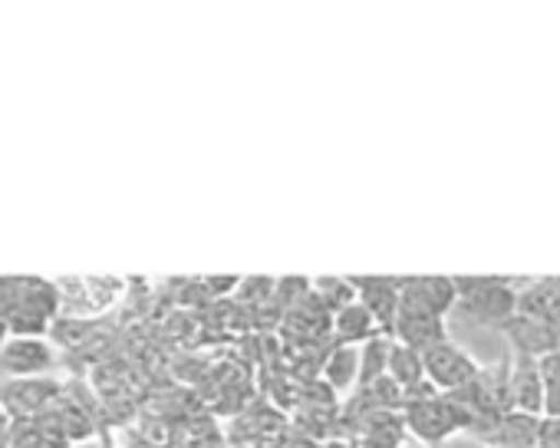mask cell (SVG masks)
Here are the masks:
<instances>
[{
    "instance_id": "cell-1",
    "label": "cell",
    "mask_w": 560,
    "mask_h": 448,
    "mask_svg": "<svg viewBox=\"0 0 560 448\" xmlns=\"http://www.w3.org/2000/svg\"><path fill=\"white\" fill-rule=\"evenodd\" d=\"M60 287L40 278H4L0 281V317L11 337H47L60 314Z\"/></svg>"
},
{
    "instance_id": "cell-2",
    "label": "cell",
    "mask_w": 560,
    "mask_h": 448,
    "mask_svg": "<svg viewBox=\"0 0 560 448\" xmlns=\"http://www.w3.org/2000/svg\"><path fill=\"white\" fill-rule=\"evenodd\" d=\"M508 278H455L458 307L481 327H504L517 314V287Z\"/></svg>"
},
{
    "instance_id": "cell-3",
    "label": "cell",
    "mask_w": 560,
    "mask_h": 448,
    "mask_svg": "<svg viewBox=\"0 0 560 448\" xmlns=\"http://www.w3.org/2000/svg\"><path fill=\"white\" fill-rule=\"evenodd\" d=\"M57 366V350L47 337H8L0 346V373L8 379L50 376Z\"/></svg>"
},
{
    "instance_id": "cell-4",
    "label": "cell",
    "mask_w": 560,
    "mask_h": 448,
    "mask_svg": "<svg viewBox=\"0 0 560 448\" xmlns=\"http://www.w3.org/2000/svg\"><path fill=\"white\" fill-rule=\"evenodd\" d=\"M60 396V382L50 376L37 379H8L0 386V409L8 412L11 422H31L40 418Z\"/></svg>"
},
{
    "instance_id": "cell-5",
    "label": "cell",
    "mask_w": 560,
    "mask_h": 448,
    "mask_svg": "<svg viewBox=\"0 0 560 448\" xmlns=\"http://www.w3.org/2000/svg\"><path fill=\"white\" fill-rule=\"evenodd\" d=\"M422 369H425V379L442 392L462 389L478 376V363L462 346H455L448 340H442L439 346L422 353Z\"/></svg>"
},
{
    "instance_id": "cell-6",
    "label": "cell",
    "mask_w": 560,
    "mask_h": 448,
    "mask_svg": "<svg viewBox=\"0 0 560 448\" xmlns=\"http://www.w3.org/2000/svg\"><path fill=\"white\" fill-rule=\"evenodd\" d=\"M350 284L357 291V300L376 320L380 333L393 340V323L399 310V281L396 278H350Z\"/></svg>"
},
{
    "instance_id": "cell-7",
    "label": "cell",
    "mask_w": 560,
    "mask_h": 448,
    "mask_svg": "<svg viewBox=\"0 0 560 448\" xmlns=\"http://www.w3.org/2000/svg\"><path fill=\"white\" fill-rule=\"evenodd\" d=\"M406 422H409L412 435L422 438V441H429V445H439V441H445L448 435L458 432L452 425V418H448V409L442 402V392L432 396V399L406 402Z\"/></svg>"
},
{
    "instance_id": "cell-8",
    "label": "cell",
    "mask_w": 560,
    "mask_h": 448,
    "mask_svg": "<svg viewBox=\"0 0 560 448\" xmlns=\"http://www.w3.org/2000/svg\"><path fill=\"white\" fill-rule=\"evenodd\" d=\"M508 389H511V405L527 415H540L544 409V382L537 373V359L517 356L514 366H508Z\"/></svg>"
},
{
    "instance_id": "cell-9",
    "label": "cell",
    "mask_w": 560,
    "mask_h": 448,
    "mask_svg": "<svg viewBox=\"0 0 560 448\" xmlns=\"http://www.w3.org/2000/svg\"><path fill=\"white\" fill-rule=\"evenodd\" d=\"M501 330L511 340V346L517 350V356L540 359V356L553 353V333H550V323L547 320H534V317L514 314Z\"/></svg>"
},
{
    "instance_id": "cell-10",
    "label": "cell",
    "mask_w": 560,
    "mask_h": 448,
    "mask_svg": "<svg viewBox=\"0 0 560 448\" xmlns=\"http://www.w3.org/2000/svg\"><path fill=\"white\" fill-rule=\"evenodd\" d=\"M393 340L416 350V353H425L432 346H439L445 337V317H409V314H396V323H393Z\"/></svg>"
},
{
    "instance_id": "cell-11",
    "label": "cell",
    "mask_w": 560,
    "mask_h": 448,
    "mask_svg": "<svg viewBox=\"0 0 560 448\" xmlns=\"http://www.w3.org/2000/svg\"><path fill=\"white\" fill-rule=\"evenodd\" d=\"M330 330H334L337 343H343V346H363L366 340L383 337L380 327H376V320L370 317V310L360 300H353L343 310H337L334 320H330Z\"/></svg>"
},
{
    "instance_id": "cell-12",
    "label": "cell",
    "mask_w": 560,
    "mask_h": 448,
    "mask_svg": "<svg viewBox=\"0 0 560 448\" xmlns=\"http://www.w3.org/2000/svg\"><path fill=\"white\" fill-rule=\"evenodd\" d=\"M324 379L334 392H350L360 382V346L337 343L324 359Z\"/></svg>"
},
{
    "instance_id": "cell-13",
    "label": "cell",
    "mask_w": 560,
    "mask_h": 448,
    "mask_svg": "<svg viewBox=\"0 0 560 448\" xmlns=\"http://www.w3.org/2000/svg\"><path fill=\"white\" fill-rule=\"evenodd\" d=\"M494 441L501 448H534L537 445V415H527V412H504L501 422H498V432H494Z\"/></svg>"
},
{
    "instance_id": "cell-14",
    "label": "cell",
    "mask_w": 560,
    "mask_h": 448,
    "mask_svg": "<svg viewBox=\"0 0 560 448\" xmlns=\"http://www.w3.org/2000/svg\"><path fill=\"white\" fill-rule=\"evenodd\" d=\"M386 376H389L399 389H409V386L422 382V379H425L422 353H416V350H409V346H402V343L393 340L389 359H386Z\"/></svg>"
},
{
    "instance_id": "cell-15",
    "label": "cell",
    "mask_w": 560,
    "mask_h": 448,
    "mask_svg": "<svg viewBox=\"0 0 560 448\" xmlns=\"http://www.w3.org/2000/svg\"><path fill=\"white\" fill-rule=\"evenodd\" d=\"M389 337H373L360 346V386L366 389L380 376H386V359H389Z\"/></svg>"
},
{
    "instance_id": "cell-16",
    "label": "cell",
    "mask_w": 560,
    "mask_h": 448,
    "mask_svg": "<svg viewBox=\"0 0 560 448\" xmlns=\"http://www.w3.org/2000/svg\"><path fill=\"white\" fill-rule=\"evenodd\" d=\"M314 291L320 297V307L330 310V314H337V310H343L347 304L357 300V291H353L350 278H324V281H317Z\"/></svg>"
},
{
    "instance_id": "cell-17",
    "label": "cell",
    "mask_w": 560,
    "mask_h": 448,
    "mask_svg": "<svg viewBox=\"0 0 560 448\" xmlns=\"http://www.w3.org/2000/svg\"><path fill=\"white\" fill-rule=\"evenodd\" d=\"M537 373L544 382V392H560V353H547L537 359Z\"/></svg>"
},
{
    "instance_id": "cell-18",
    "label": "cell",
    "mask_w": 560,
    "mask_h": 448,
    "mask_svg": "<svg viewBox=\"0 0 560 448\" xmlns=\"http://www.w3.org/2000/svg\"><path fill=\"white\" fill-rule=\"evenodd\" d=\"M550 333H553V353H560V320L550 323Z\"/></svg>"
},
{
    "instance_id": "cell-19",
    "label": "cell",
    "mask_w": 560,
    "mask_h": 448,
    "mask_svg": "<svg viewBox=\"0 0 560 448\" xmlns=\"http://www.w3.org/2000/svg\"><path fill=\"white\" fill-rule=\"evenodd\" d=\"M11 337V330H8V323H4V317H0V346H4V340Z\"/></svg>"
},
{
    "instance_id": "cell-20",
    "label": "cell",
    "mask_w": 560,
    "mask_h": 448,
    "mask_svg": "<svg viewBox=\"0 0 560 448\" xmlns=\"http://www.w3.org/2000/svg\"><path fill=\"white\" fill-rule=\"evenodd\" d=\"M0 448H14V445H11V428H8V432H0Z\"/></svg>"
},
{
    "instance_id": "cell-21",
    "label": "cell",
    "mask_w": 560,
    "mask_h": 448,
    "mask_svg": "<svg viewBox=\"0 0 560 448\" xmlns=\"http://www.w3.org/2000/svg\"><path fill=\"white\" fill-rule=\"evenodd\" d=\"M8 428H11V418H8L4 409H0V432H8Z\"/></svg>"
}]
</instances>
